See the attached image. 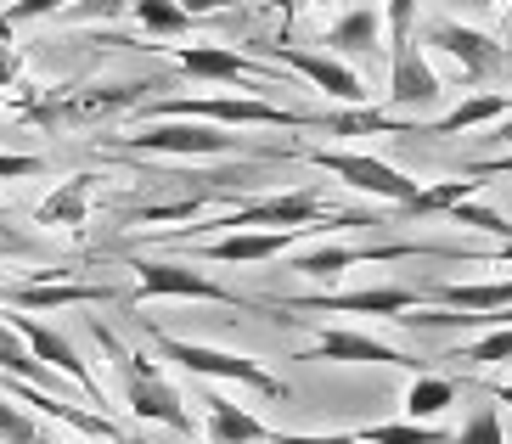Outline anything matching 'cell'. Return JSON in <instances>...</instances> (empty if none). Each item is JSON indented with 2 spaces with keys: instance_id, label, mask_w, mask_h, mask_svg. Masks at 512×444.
I'll return each instance as SVG.
<instances>
[{
  "instance_id": "26",
  "label": "cell",
  "mask_w": 512,
  "mask_h": 444,
  "mask_svg": "<svg viewBox=\"0 0 512 444\" xmlns=\"http://www.w3.org/2000/svg\"><path fill=\"white\" fill-rule=\"evenodd\" d=\"M209 208V192H186L175 203H147V208H130V225H169V220H192Z\"/></svg>"
},
{
  "instance_id": "35",
  "label": "cell",
  "mask_w": 512,
  "mask_h": 444,
  "mask_svg": "<svg viewBox=\"0 0 512 444\" xmlns=\"http://www.w3.org/2000/svg\"><path fill=\"white\" fill-rule=\"evenodd\" d=\"M467 259H484V265H512V242H501V248H490V253H467Z\"/></svg>"
},
{
  "instance_id": "25",
  "label": "cell",
  "mask_w": 512,
  "mask_h": 444,
  "mask_svg": "<svg viewBox=\"0 0 512 444\" xmlns=\"http://www.w3.org/2000/svg\"><path fill=\"white\" fill-rule=\"evenodd\" d=\"M136 23L158 40H175V34L192 29V17L181 12V0H136Z\"/></svg>"
},
{
  "instance_id": "7",
  "label": "cell",
  "mask_w": 512,
  "mask_h": 444,
  "mask_svg": "<svg viewBox=\"0 0 512 444\" xmlns=\"http://www.w3.org/2000/svg\"><path fill=\"white\" fill-rule=\"evenodd\" d=\"M113 147L124 152H152V158H226L242 152V141L220 124H197V119H152L136 135H113Z\"/></svg>"
},
{
  "instance_id": "27",
  "label": "cell",
  "mask_w": 512,
  "mask_h": 444,
  "mask_svg": "<svg viewBox=\"0 0 512 444\" xmlns=\"http://www.w3.org/2000/svg\"><path fill=\"white\" fill-rule=\"evenodd\" d=\"M451 220H456V225H473V231H490L496 242H512V220H507V214L473 203V197H462V203L451 208Z\"/></svg>"
},
{
  "instance_id": "5",
  "label": "cell",
  "mask_w": 512,
  "mask_h": 444,
  "mask_svg": "<svg viewBox=\"0 0 512 444\" xmlns=\"http://www.w3.org/2000/svg\"><path fill=\"white\" fill-rule=\"evenodd\" d=\"M130 270H136V304H147V298H197V304H226V310H276V304H259L237 287H220L214 276H203L197 265H181V259H136Z\"/></svg>"
},
{
  "instance_id": "18",
  "label": "cell",
  "mask_w": 512,
  "mask_h": 444,
  "mask_svg": "<svg viewBox=\"0 0 512 444\" xmlns=\"http://www.w3.org/2000/svg\"><path fill=\"white\" fill-rule=\"evenodd\" d=\"M512 113V90H479V96H467L456 102L445 119L434 124H411V135H462V130H479V124H496Z\"/></svg>"
},
{
  "instance_id": "33",
  "label": "cell",
  "mask_w": 512,
  "mask_h": 444,
  "mask_svg": "<svg viewBox=\"0 0 512 444\" xmlns=\"http://www.w3.org/2000/svg\"><path fill=\"white\" fill-rule=\"evenodd\" d=\"M57 6H74V0H17L12 12H6V23H29V17H46V12H57Z\"/></svg>"
},
{
  "instance_id": "12",
  "label": "cell",
  "mask_w": 512,
  "mask_h": 444,
  "mask_svg": "<svg viewBox=\"0 0 512 444\" xmlns=\"http://www.w3.org/2000/svg\"><path fill=\"white\" fill-rule=\"evenodd\" d=\"M445 96L439 74L428 68L417 40H389V107L394 113H417V107H434Z\"/></svg>"
},
{
  "instance_id": "11",
  "label": "cell",
  "mask_w": 512,
  "mask_h": 444,
  "mask_svg": "<svg viewBox=\"0 0 512 444\" xmlns=\"http://www.w3.org/2000/svg\"><path fill=\"white\" fill-rule=\"evenodd\" d=\"M428 293H417V287H361V293H310V298H287V304H276V310H321V315H389V321H400V315H411Z\"/></svg>"
},
{
  "instance_id": "39",
  "label": "cell",
  "mask_w": 512,
  "mask_h": 444,
  "mask_svg": "<svg viewBox=\"0 0 512 444\" xmlns=\"http://www.w3.org/2000/svg\"><path fill=\"white\" fill-rule=\"evenodd\" d=\"M12 343H23V338H17L12 326H0V349H12Z\"/></svg>"
},
{
  "instance_id": "20",
  "label": "cell",
  "mask_w": 512,
  "mask_h": 444,
  "mask_svg": "<svg viewBox=\"0 0 512 444\" xmlns=\"http://www.w3.org/2000/svg\"><path fill=\"white\" fill-rule=\"evenodd\" d=\"M428 298H439L456 315H490V310H512V282H445Z\"/></svg>"
},
{
  "instance_id": "10",
  "label": "cell",
  "mask_w": 512,
  "mask_h": 444,
  "mask_svg": "<svg viewBox=\"0 0 512 444\" xmlns=\"http://www.w3.org/2000/svg\"><path fill=\"white\" fill-rule=\"evenodd\" d=\"M310 231H321V225H293V231H220V237H192V253L197 259H214V265H265V259H282Z\"/></svg>"
},
{
  "instance_id": "22",
  "label": "cell",
  "mask_w": 512,
  "mask_h": 444,
  "mask_svg": "<svg viewBox=\"0 0 512 444\" xmlns=\"http://www.w3.org/2000/svg\"><path fill=\"white\" fill-rule=\"evenodd\" d=\"M456 405V383L451 377H434V371H411V388H406V416L411 422H434Z\"/></svg>"
},
{
  "instance_id": "41",
  "label": "cell",
  "mask_w": 512,
  "mask_h": 444,
  "mask_svg": "<svg viewBox=\"0 0 512 444\" xmlns=\"http://www.w3.org/2000/svg\"><path fill=\"white\" fill-rule=\"evenodd\" d=\"M34 444H57V439H34Z\"/></svg>"
},
{
  "instance_id": "16",
  "label": "cell",
  "mask_w": 512,
  "mask_h": 444,
  "mask_svg": "<svg viewBox=\"0 0 512 444\" xmlns=\"http://www.w3.org/2000/svg\"><path fill=\"white\" fill-rule=\"evenodd\" d=\"M6 304L23 315H40V310H68V304H113V287H91V282H17L6 287Z\"/></svg>"
},
{
  "instance_id": "14",
  "label": "cell",
  "mask_w": 512,
  "mask_h": 444,
  "mask_svg": "<svg viewBox=\"0 0 512 444\" xmlns=\"http://www.w3.org/2000/svg\"><path fill=\"white\" fill-rule=\"evenodd\" d=\"M428 45H439V51L462 68V79H490V74H501V62H507V51H501L490 34L467 29V23H451V17L428 23Z\"/></svg>"
},
{
  "instance_id": "36",
  "label": "cell",
  "mask_w": 512,
  "mask_h": 444,
  "mask_svg": "<svg viewBox=\"0 0 512 444\" xmlns=\"http://www.w3.org/2000/svg\"><path fill=\"white\" fill-rule=\"evenodd\" d=\"M220 6H226V0H181V12H186V17H203V12H220Z\"/></svg>"
},
{
  "instance_id": "3",
  "label": "cell",
  "mask_w": 512,
  "mask_h": 444,
  "mask_svg": "<svg viewBox=\"0 0 512 444\" xmlns=\"http://www.w3.org/2000/svg\"><path fill=\"white\" fill-rule=\"evenodd\" d=\"M147 338L158 343V355L175 360V366L192 371V377L242 383V388H254V394H265V400H287V383H282V377H271V371L259 366V360H248V355H231V349H209V343L169 338V332H158V326H147Z\"/></svg>"
},
{
  "instance_id": "6",
  "label": "cell",
  "mask_w": 512,
  "mask_h": 444,
  "mask_svg": "<svg viewBox=\"0 0 512 444\" xmlns=\"http://www.w3.org/2000/svg\"><path fill=\"white\" fill-rule=\"evenodd\" d=\"M293 158L316 163V169H327V175H338L349 186V192H366V197H383V203L406 208L411 197L422 192V180L400 175L394 163L372 158V152H349V147H299Z\"/></svg>"
},
{
  "instance_id": "38",
  "label": "cell",
  "mask_w": 512,
  "mask_h": 444,
  "mask_svg": "<svg viewBox=\"0 0 512 444\" xmlns=\"http://www.w3.org/2000/svg\"><path fill=\"white\" fill-rule=\"evenodd\" d=\"M445 6H456V12H479V6H490V0H445Z\"/></svg>"
},
{
  "instance_id": "13",
  "label": "cell",
  "mask_w": 512,
  "mask_h": 444,
  "mask_svg": "<svg viewBox=\"0 0 512 444\" xmlns=\"http://www.w3.org/2000/svg\"><path fill=\"white\" fill-rule=\"evenodd\" d=\"M299 360H344V366H400V371H422V360H411L406 349L372 338V332H349V326H327Z\"/></svg>"
},
{
  "instance_id": "1",
  "label": "cell",
  "mask_w": 512,
  "mask_h": 444,
  "mask_svg": "<svg viewBox=\"0 0 512 444\" xmlns=\"http://www.w3.org/2000/svg\"><path fill=\"white\" fill-rule=\"evenodd\" d=\"M141 119H197L220 130H321V113L276 107L265 96H192V102H147Z\"/></svg>"
},
{
  "instance_id": "21",
  "label": "cell",
  "mask_w": 512,
  "mask_h": 444,
  "mask_svg": "<svg viewBox=\"0 0 512 444\" xmlns=\"http://www.w3.org/2000/svg\"><path fill=\"white\" fill-rule=\"evenodd\" d=\"M91 180H96V175L62 180L57 192L34 208V225H51V231H62V225H85V214H91Z\"/></svg>"
},
{
  "instance_id": "29",
  "label": "cell",
  "mask_w": 512,
  "mask_h": 444,
  "mask_svg": "<svg viewBox=\"0 0 512 444\" xmlns=\"http://www.w3.org/2000/svg\"><path fill=\"white\" fill-rule=\"evenodd\" d=\"M0 439H6V444H34V439H40V428L29 422V411H23V405L0 400Z\"/></svg>"
},
{
  "instance_id": "2",
  "label": "cell",
  "mask_w": 512,
  "mask_h": 444,
  "mask_svg": "<svg viewBox=\"0 0 512 444\" xmlns=\"http://www.w3.org/2000/svg\"><path fill=\"white\" fill-rule=\"evenodd\" d=\"M91 338L102 343V355L124 371V405H130L136 422H164V428H175V433H192V411H186V400L175 394V383H169L147 355L124 349L102 321H91Z\"/></svg>"
},
{
  "instance_id": "34",
  "label": "cell",
  "mask_w": 512,
  "mask_h": 444,
  "mask_svg": "<svg viewBox=\"0 0 512 444\" xmlns=\"http://www.w3.org/2000/svg\"><path fill=\"white\" fill-rule=\"evenodd\" d=\"M467 180H490V175H512V152H501V158H473L462 169Z\"/></svg>"
},
{
  "instance_id": "23",
  "label": "cell",
  "mask_w": 512,
  "mask_h": 444,
  "mask_svg": "<svg viewBox=\"0 0 512 444\" xmlns=\"http://www.w3.org/2000/svg\"><path fill=\"white\" fill-rule=\"evenodd\" d=\"M445 360H462V366H473V371H484V366H512V326H490L484 338L451 349Z\"/></svg>"
},
{
  "instance_id": "19",
  "label": "cell",
  "mask_w": 512,
  "mask_h": 444,
  "mask_svg": "<svg viewBox=\"0 0 512 444\" xmlns=\"http://www.w3.org/2000/svg\"><path fill=\"white\" fill-rule=\"evenodd\" d=\"M377 45H383V17H377V6H355V12H344L327 29L332 57H372Z\"/></svg>"
},
{
  "instance_id": "37",
  "label": "cell",
  "mask_w": 512,
  "mask_h": 444,
  "mask_svg": "<svg viewBox=\"0 0 512 444\" xmlns=\"http://www.w3.org/2000/svg\"><path fill=\"white\" fill-rule=\"evenodd\" d=\"M490 141H496V147H507V141H512V113H507V119L490 124Z\"/></svg>"
},
{
  "instance_id": "4",
  "label": "cell",
  "mask_w": 512,
  "mask_h": 444,
  "mask_svg": "<svg viewBox=\"0 0 512 444\" xmlns=\"http://www.w3.org/2000/svg\"><path fill=\"white\" fill-rule=\"evenodd\" d=\"M462 259V248H445V242H321V248H304L293 253V265L299 276L310 282H332V276H344L349 265H389V259Z\"/></svg>"
},
{
  "instance_id": "15",
  "label": "cell",
  "mask_w": 512,
  "mask_h": 444,
  "mask_svg": "<svg viewBox=\"0 0 512 444\" xmlns=\"http://www.w3.org/2000/svg\"><path fill=\"white\" fill-rule=\"evenodd\" d=\"M175 62H181V74L214 79V85H259V90L271 85V68L237 57V51H226V45H181Z\"/></svg>"
},
{
  "instance_id": "32",
  "label": "cell",
  "mask_w": 512,
  "mask_h": 444,
  "mask_svg": "<svg viewBox=\"0 0 512 444\" xmlns=\"http://www.w3.org/2000/svg\"><path fill=\"white\" fill-rule=\"evenodd\" d=\"M271 444H361L355 433H271Z\"/></svg>"
},
{
  "instance_id": "30",
  "label": "cell",
  "mask_w": 512,
  "mask_h": 444,
  "mask_svg": "<svg viewBox=\"0 0 512 444\" xmlns=\"http://www.w3.org/2000/svg\"><path fill=\"white\" fill-rule=\"evenodd\" d=\"M383 23H389V40H411V29H417V0H389L383 6Z\"/></svg>"
},
{
  "instance_id": "17",
  "label": "cell",
  "mask_w": 512,
  "mask_h": 444,
  "mask_svg": "<svg viewBox=\"0 0 512 444\" xmlns=\"http://www.w3.org/2000/svg\"><path fill=\"white\" fill-rule=\"evenodd\" d=\"M203 439L209 444H271V428L226 394H203Z\"/></svg>"
},
{
  "instance_id": "9",
  "label": "cell",
  "mask_w": 512,
  "mask_h": 444,
  "mask_svg": "<svg viewBox=\"0 0 512 444\" xmlns=\"http://www.w3.org/2000/svg\"><path fill=\"white\" fill-rule=\"evenodd\" d=\"M271 57L282 62V68H293V74H304L310 85L321 90V96H332L338 107H366L372 102V90H366V79L349 68L344 57H332V51H299V45H271Z\"/></svg>"
},
{
  "instance_id": "31",
  "label": "cell",
  "mask_w": 512,
  "mask_h": 444,
  "mask_svg": "<svg viewBox=\"0 0 512 444\" xmlns=\"http://www.w3.org/2000/svg\"><path fill=\"white\" fill-rule=\"evenodd\" d=\"M46 163L40 158H29V152H0V180H29V175H40Z\"/></svg>"
},
{
  "instance_id": "8",
  "label": "cell",
  "mask_w": 512,
  "mask_h": 444,
  "mask_svg": "<svg viewBox=\"0 0 512 444\" xmlns=\"http://www.w3.org/2000/svg\"><path fill=\"white\" fill-rule=\"evenodd\" d=\"M12 332L23 338V349H29L34 360H46L57 377H68V383L85 394V405H107V394H102V383L91 377V366L79 360V349L68 338H62L57 326H46V321H34V315H12Z\"/></svg>"
},
{
  "instance_id": "24",
  "label": "cell",
  "mask_w": 512,
  "mask_h": 444,
  "mask_svg": "<svg viewBox=\"0 0 512 444\" xmlns=\"http://www.w3.org/2000/svg\"><path fill=\"white\" fill-rule=\"evenodd\" d=\"M361 444H451V433L434 428V422H372V428L355 433Z\"/></svg>"
},
{
  "instance_id": "40",
  "label": "cell",
  "mask_w": 512,
  "mask_h": 444,
  "mask_svg": "<svg viewBox=\"0 0 512 444\" xmlns=\"http://www.w3.org/2000/svg\"><path fill=\"white\" fill-rule=\"evenodd\" d=\"M496 400H501V405H512V383H496Z\"/></svg>"
},
{
  "instance_id": "28",
  "label": "cell",
  "mask_w": 512,
  "mask_h": 444,
  "mask_svg": "<svg viewBox=\"0 0 512 444\" xmlns=\"http://www.w3.org/2000/svg\"><path fill=\"white\" fill-rule=\"evenodd\" d=\"M451 444H507V433H501V411L496 405H479V411L462 422V433H451Z\"/></svg>"
}]
</instances>
